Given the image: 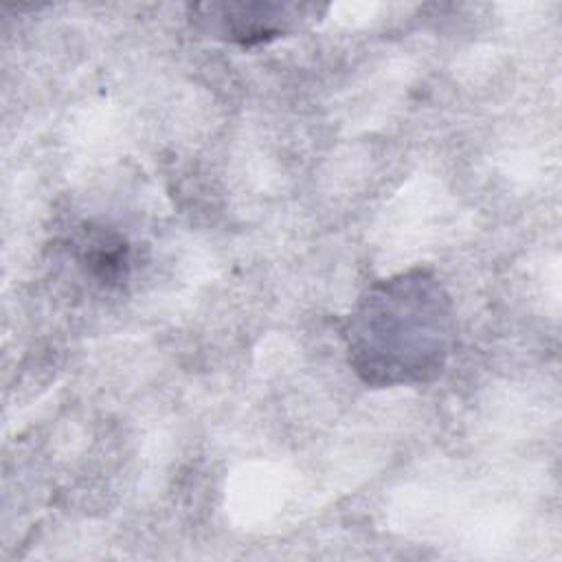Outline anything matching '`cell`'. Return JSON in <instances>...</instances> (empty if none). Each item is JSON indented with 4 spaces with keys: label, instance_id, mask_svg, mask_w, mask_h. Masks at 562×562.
I'll return each instance as SVG.
<instances>
[{
    "label": "cell",
    "instance_id": "obj_1",
    "mask_svg": "<svg viewBox=\"0 0 562 562\" xmlns=\"http://www.w3.org/2000/svg\"><path fill=\"white\" fill-rule=\"evenodd\" d=\"M351 371L371 389L435 382L457 342L450 292L428 268L367 285L342 323Z\"/></svg>",
    "mask_w": 562,
    "mask_h": 562
},
{
    "label": "cell",
    "instance_id": "obj_2",
    "mask_svg": "<svg viewBox=\"0 0 562 562\" xmlns=\"http://www.w3.org/2000/svg\"><path fill=\"white\" fill-rule=\"evenodd\" d=\"M325 11L327 7L296 2H202L189 4V22L209 37L255 46L285 35Z\"/></svg>",
    "mask_w": 562,
    "mask_h": 562
},
{
    "label": "cell",
    "instance_id": "obj_3",
    "mask_svg": "<svg viewBox=\"0 0 562 562\" xmlns=\"http://www.w3.org/2000/svg\"><path fill=\"white\" fill-rule=\"evenodd\" d=\"M70 250L83 274L105 288L123 285L132 268V248L127 239L110 228L83 224L70 239Z\"/></svg>",
    "mask_w": 562,
    "mask_h": 562
}]
</instances>
